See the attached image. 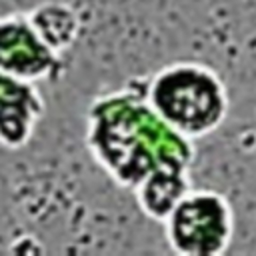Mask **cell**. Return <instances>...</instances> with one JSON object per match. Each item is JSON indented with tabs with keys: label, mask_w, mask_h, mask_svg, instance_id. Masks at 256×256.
<instances>
[{
	"label": "cell",
	"mask_w": 256,
	"mask_h": 256,
	"mask_svg": "<svg viewBox=\"0 0 256 256\" xmlns=\"http://www.w3.org/2000/svg\"><path fill=\"white\" fill-rule=\"evenodd\" d=\"M84 142L92 160L126 190L158 168H190L196 156L194 140L170 128L148 104L144 78L88 104Z\"/></svg>",
	"instance_id": "1"
},
{
	"label": "cell",
	"mask_w": 256,
	"mask_h": 256,
	"mask_svg": "<svg viewBox=\"0 0 256 256\" xmlns=\"http://www.w3.org/2000/svg\"><path fill=\"white\" fill-rule=\"evenodd\" d=\"M144 96L154 112L178 134L196 140L216 132L230 110L220 74L196 60H178L144 80Z\"/></svg>",
	"instance_id": "2"
},
{
	"label": "cell",
	"mask_w": 256,
	"mask_h": 256,
	"mask_svg": "<svg viewBox=\"0 0 256 256\" xmlns=\"http://www.w3.org/2000/svg\"><path fill=\"white\" fill-rule=\"evenodd\" d=\"M160 224L166 244L180 256H218L234 238L232 206L212 188H190Z\"/></svg>",
	"instance_id": "3"
},
{
	"label": "cell",
	"mask_w": 256,
	"mask_h": 256,
	"mask_svg": "<svg viewBox=\"0 0 256 256\" xmlns=\"http://www.w3.org/2000/svg\"><path fill=\"white\" fill-rule=\"evenodd\" d=\"M0 70L40 84L60 80L66 62L64 54L40 38L26 14H4L0 16Z\"/></svg>",
	"instance_id": "4"
},
{
	"label": "cell",
	"mask_w": 256,
	"mask_h": 256,
	"mask_svg": "<svg viewBox=\"0 0 256 256\" xmlns=\"http://www.w3.org/2000/svg\"><path fill=\"white\" fill-rule=\"evenodd\" d=\"M46 110L38 84L20 80L0 70V146L24 148Z\"/></svg>",
	"instance_id": "5"
},
{
	"label": "cell",
	"mask_w": 256,
	"mask_h": 256,
	"mask_svg": "<svg viewBox=\"0 0 256 256\" xmlns=\"http://www.w3.org/2000/svg\"><path fill=\"white\" fill-rule=\"evenodd\" d=\"M190 188V168L168 166L144 176L130 192L144 216L162 222Z\"/></svg>",
	"instance_id": "6"
},
{
	"label": "cell",
	"mask_w": 256,
	"mask_h": 256,
	"mask_svg": "<svg viewBox=\"0 0 256 256\" xmlns=\"http://www.w3.org/2000/svg\"><path fill=\"white\" fill-rule=\"evenodd\" d=\"M26 16L52 50L64 54L76 44L80 34V16L70 4L46 0L28 10Z\"/></svg>",
	"instance_id": "7"
}]
</instances>
